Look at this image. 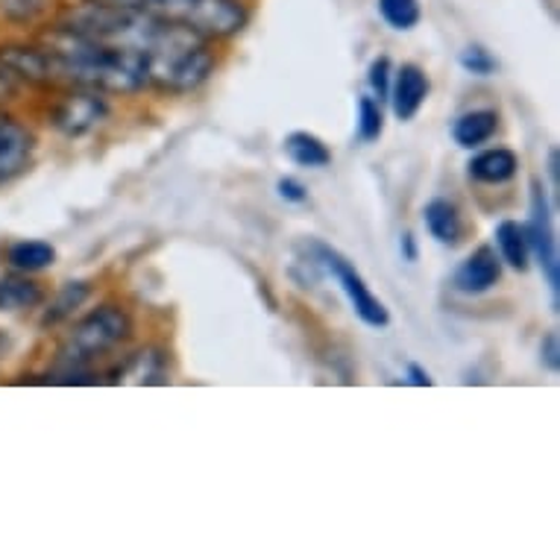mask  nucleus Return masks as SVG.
I'll return each mask as SVG.
<instances>
[{
  "instance_id": "1",
  "label": "nucleus",
  "mask_w": 560,
  "mask_h": 560,
  "mask_svg": "<svg viewBox=\"0 0 560 560\" xmlns=\"http://www.w3.org/2000/svg\"><path fill=\"white\" fill-rule=\"evenodd\" d=\"M65 27L106 45L127 47L144 65L148 85L167 94H188L212 74L214 59L206 38L171 21L132 7L85 3L71 12Z\"/></svg>"
},
{
  "instance_id": "2",
  "label": "nucleus",
  "mask_w": 560,
  "mask_h": 560,
  "mask_svg": "<svg viewBox=\"0 0 560 560\" xmlns=\"http://www.w3.org/2000/svg\"><path fill=\"white\" fill-rule=\"evenodd\" d=\"M47 85H77L89 92L132 94L148 85L144 65L132 50L106 45L77 30H50L45 36Z\"/></svg>"
},
{
  "instance_id": "3",
  "label": "nucleus",
  "mask_w": 560,
  "mask_h": 560,
  "mask_svg": "<svg viewBox=\"0 0 560 560\" xmlns=\"http://www.w3.org/2000/svg\"><path fill=\"white\" fill-rule=\"evenodd\" d=\"M132 331V320L129 314L118 305H101L92 314H85L83 320L77 323L74 331L68 335V340L59 349L56 359V378L50 382H62V385H92L94 378L83 373L85 364L94 359H101L103 352H109L129 338Z\"/></svg>"
},
{
  "instance_id": "4",
  "label": "nucleus",
  "mask_w": 560,
  "mask_h": 560,
  "mask_svg": "<svg viewBox=\"0 0 560 560\" xmlns=\"http://www.w3.org/2000/svg\"><path fill=\"white\" fill-rule=\"evenodd\" d=\"M109 7H132L150 15L179 24L197 36L232 38L247 27V7L241 0H97Z\"/></svg>"
},
{
  "instance_id": "5",
  "label": "nucleus",
  "mask_w": 560,
  "mask_h": 560,
  "mask_svg": "<svg viewBox=\"0 0 560 560\" xmlns=\"http://www.w3.org/2000/svg\"><path fill=\"white\" fill-rule=\"evenodd\" d=\"M314 253H317V261L323 267V276H331L335 282L340 285L343 296L352 305V312L359 314V320L370 329H385L387 323H390V314L382 303H378L373 291L368 288V282L361 279V273L355 267L349 265L347 258L340 256L338 249H331L329 244H323V241H312Z\"/></svg>"
},
{
  "instance_id": "6",
  "label": "nucleus",
  "mask_w": 560,
  "mask_h": 560,
  "mask_svg": "<svg viewBox=\"0 0 560 560\" xmlns=\"http://www.w3.org/2000/svg\"><path fill=\"white\" fill-rule=\"evenodd\" d=\"M525 241H528V253L537 258V265L542 270V279L546 285L551 288V296H555V308H558V294H560V265H558V241H555V230H551L549 218V200H546V191L540 188V183H534L532 194V218L523 226Z\"/></svg>"
},
{
  "instance_id": "7",
  "label": "nucleus",
  "mask_w": 560,
  "mask_h": 560,
  "mask_svg": "<svg viewBox=\"0 0 560 560\" xmlns=\"http://www.w3.org/2000/svg\"><path fill=\"white\" fill-rule=\"evenodd\" d=\"M429 77L420 65H402L396 68V74L390 77V92H387V101H390V109L399 120H411L417 112L423 109L425 97H429Z\"/></svg>"
},
{
  "instance_id": "8",
  "label": "nucleus",
  "mask_w": 560,
  "mask_h": 560,
  "mask_svg": "<svg viewBox=\"0 0 560 560\" xmlns=\"http://www.w3.org/2000/svg\"><path fill=\"white\" fill-rule=\"evenodd\" d=\"M499 276H502V258L490 247H478L472 256L460 261V267L452 276V285L460 294L476 296L497 285Z\"/></svg>"
},
{
  "instance_id": "9",
  "label": "nucleus",
  "mask_w": 560,
  "mask_h": 560,
  "mask_svg": "<svg viewBox=\"0 0 560 560\" xmlns=\"http://www.w3.org/2000/svg\"><path fill=\"white\" fill-rule=\"evenodd\" d=\"M109 106L103 103L101 92H80L71 94L68 101L56 112V127L62 129L65 136H85L89 129H94L106 118Z\"/></svg>"
},
{
  "instance_id": "10",
  "label": "nucleus",
  "mask_w": 560,
  "mask_h": 560,
  "mask_svg": "<svg viewBox=\"0 0 560 560\" xmlns=\"http://www.w3.org/2000/svg\"><path fill=\"white\" fill-rule=\"evenodd\" d=\"M30 156H33V136L27 127H21L19 120L0 112V185L19 176L30 165Z\"/></svg>"
},
{
  "instance_id": "11",
  "label": "nucleus",
  "mask_w": 560,
  "mask_h": 560,
  "mask_svg": "<svg viewBox=\"0 0 560 560\" xmlns=\"http://www.w3.org/2000/svg\"><path fill=\"white\" fill-rule=\"evenodd\" d=\"M118 382L127 385H167V359L162 349H138L120 368Z\"/></svg>"
},
{
  "instance_id": "12",
  "label": "nucleus",
  "mask_w": 560,
  "mask_h": 560,
  "mask_svg": "<svg viewBox=\"0 0 560 560\" xmlns=\"http://www.w3.org/2000/svg\"><path fill=\"white\" fill-rule=\"evenodd\" d=\"M423 223L429 235H432L438 244H450L455 247L464 235V221H460L458 206L452 200H443V197H434V200L425 202L423 209Z\"/></svg>"
},
{
  "instance_id": "13",
  "label": "nucleus",
  "mask_w": 560,
  "mask_h": 560,
  "mask_svg": "<svg viewBox=\"0 0 560 560\" xmlns=\"http://www.w3.org/2000/svg\"><path fill=\"white\" fill-rule=\"evenodd\" d=\"M520 171V159H516L514 150L497 148L478 153L472 162H469V176L481 185H505L511 183Z\"/></svg>"
},
{
  "instance_id": "14",
  "label": "nucleus",
  "mask_w": 560,
  "mask_h": 560,
  "mask_svg": "<svg viewBox=\"0 0 560 560\" xmlns=\"http://www.w3.org/2000/svg\"><path fill=\"white\" fill-rule=\"evenodd\" d=\"M497 129H499L497 112L472 109V112H464V115L455 120V127H452V138H455V144H458V148L476 150L497 136Z\"/></svg>"
},
{
  "instance_id": "15",
  "label": "nucleus",
  "mask_w": 560,
  "mask_h": 560,
  "mask_svg": "<svg viewBox=\"0 0 560 560\" xmlns=\"http://www.w3.org/2000/svg\"><path fill=\"white\" fill-rule=\"evenodd\" d=\"M285 153L296 167H308V171L326 167L331 162L329 148L314 132H291L285 138Z\"/></svg>"
},
{
  "instance_id": "16",
  "label": "nucleus",
  "mask_w": 560,
  "mask_h": 560,
  "mask_svg": "<svg viewBox=\"0 0 560 560\" xmlns=\"http://www.w3.org/2000/svg\"><path fill=\"white\" fill-rule=\"evenodd\" d=\"M497 247L499 258L508 261L514 270H528V261H532V253H528V241H525L523 226L516 221H502L497 226Z\"/></svg>"
},
{
  "instance_id": "17",
  "label": "nucleus",
  "mask_w": 560,
  "mask_h": 560,
  "mask_svg": "<svg viewBox=\"0 0 560 560\" xmlns=\"http://www.w3.org/2000/svg\"><path fill=\"white\" fill-rule=\"evenodd\" d=\"M56 249L45 241H19L10 247V265L24 273H36V270H47L54 267Z\"/></svg>"
},
{
  "instance_id": "18",
  "label": "nucleus",
  "mask_w": 560,
  "mask_h": 560,
  "mask_svg": "<svg viewBox=\"0 0 560 560\" xmlns=\"http://www.w3.org/2000/svg\"><path fill=\"white\" fill-rule=\"evenodd\" d=\"M378 15L385 21L387 27L399 30H413L423 19V10H420V0H378Z\"/></svg>"
},
{
  "instance_id": "19",
  "label": "nucleus",
  "mask_w": 560,
  "mask_h": 560,
  "mask_svg": "<svg viewBox=\"0 0 560 560\" xmlns=\"http://www.w3.org/2000/svg\"><path fill=\"white\" fill-rule=\"evenodd\" d=\"M42 303V291L33 282L21 279H0V312H15V308H33Z\"/></svg>"
},
{
  "instance_id": "20",
  "label": "nucleus",
  "mask_w": 560,
  "mask_h": 560,
  "mask_svg": "<svg viewBox=\"0 0 560 560\" xmlns=\"http://www.w3.org/2000/svg\"><path fill=\"white\" fill-rule=\"evenodd\" d=\"M85 296H89V285H85V282H71V285L65 288L62 294L56 296V303L47 308L45 326H54V323L71 317V314L85 303Z\"/></svg>"
},
{
  "instance_id": "21",
  "label": "nucleus",
  "mask_w": 560,
  "mask_h": 560,
  "mask_svg": "<svg viewBox=\"0 0 560 560\" xmlns=\"http://www.w3.org/2000/svg\"><path fill=\"white\" fill-rule=\"evenodd\" d=\"M385 129V115L382 106L373 97H361L359 101V138L361 141H376Z\"/></svg>"
},
{
  "instance_id": "22",
  "label": "nucleus",
  "mask_w": 560,
  "mask_h": 560,
  "mask_svg": "<svg viewBox=\"0 0 560 560\" xmlns=\"http://www.w3.org/2000/svg\"><path fill=\"white\" fill-rule=\"evenodd\" d=\"M460 68L467 71V74H476V77H490L497 71L499 65L493 59V54L481 45H469L464 54H460Z\"/></svg>"
},
{
  "instance_id": "23",
  "label": "nucleus",
  "mask_w": 560,
  "mask_h": 560,
  "mask_svg": "<svg viewBox=\"0 0 560 560\" xmlns=\"http://www.w3.org/2000/svg\"><path fill=\"white\" fill-rule=\"evenodd\" d=\"M368 85L370 92H373V101H387V92H390V59L378 56V59L370 62Z\"/></svg>"
},
{
  "instance_id": "24",
  "label": "nucleus",
  "mask_w": 560,
  "mask_h": 560,
  "mask_svg": "<svg viewBox=\"0 0 560 560\" xmlns=\"http://www.w3.org/2000/svg\"><path fill=\"white\" fill-rule=\"evenodd\" d=\"M0 7L12 21H33L45 12L47 0H0Z\"/></svg>"
},
{
  "instance_id": "25",
  "label": "nucleus",
  "mask_w": 560,
  "mask_h": 560,
  "mask_svg": "<svg viewBox=\"0 0 560 560\" xmlns=\"http://www.w3.org/2000/svg\"><path fill=\"white\" fill-rule=\"evenodd\" d=\"M540 359H542V364L551 370V373L560 368V347H558V335H555V331H549V335L542 338Z\"/></svg>"
},
{
  "instance_id": "26",
  "label": "nucleus",
  "mask_w": 560,
  "mask_h": 560,
  "mask_svg": "<svg viewBox=\"0 0 560 560\" xmlns=\"http://www.w3.org/2000/svg\"><path fill=\"white\" fill-rule=\"evenodd\" d=\"M276 188H279V197H282V200H288V202H305V200H308V191H305L303 185L296 183V179H291V176L279 179V185H276Z\"/></svg>"
},
{
  "instance_id": "27",
  "label": "nucleus",
  "mask_w": 560,
  "mask_h": 560,
  "mask_svg": "<svg viewBox=\"0 0 560 560\" xmlns=\"http://www.w3.org/2000/svg\"><path fill=\"white\" fill-rule=\"evenodd\" d=\"M15 89H19V85H15V77H12L10 71H7V68L0 65V101H7V97H15Z\"/></svg>"
},
{
  "instance_id": "28",
  "label": "nucleus",
  "mask_w": 560,
  "mask_h": 560,
  "mask_svg": "<svg viewBox=\"0 0 560 560\" xmlns=\"http://www.w3.org/2000/svg\"><path fill=\"white\" fill-rule=\"evenodd\" d=\"M408 382L413 387H432V376L420 364H408Z\"/></svg>"
},
{
  "instance_id": "29",
  "label": "nucleus",
  "mask_w": 560,
  "mask_h": 560,
  "mask_svg": "<svg viewBox=\"0 0 560 560\" xmlns=\"http://www.w3.org/2000/svg\"><path fill=\"white\" fill-rule=\"evenodd\" d=\"M399 249H402V256L408 258V261H417V247H413V238L405 232L402 235V244H399Z\"/></svg>"
},
{
  "instance_id": "30",
  "label": "nucleus",
  "mask_w": 560,
  "mask_h": 560,
  "mask_svg": "<svg viewBox=\"0 0 560 560\" xmlns=\"http://www.w3.org/2000/svg\"><path fill=\"white\" fill-rule=\"evenodd\" d=\"M549 174H551V183L558 185V153L551 150V156H549Z\"/></svg>"
},
{
  "instance_id": "31",
  "label": "nucleus",
  "mask_w": 560,
  "mask_h": 560,
  "mask_svg": "<svg viewBox=\"0 0 560 560\" xmlns=\"http://www.w3.org/2000/svg\"><path fill=\"white\" fill-rule=\"evenodd\" d=\"M7 352H10V338L0 331V359H7Z\"/></svg>"
}]
</instances>
